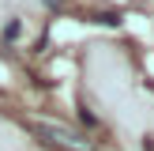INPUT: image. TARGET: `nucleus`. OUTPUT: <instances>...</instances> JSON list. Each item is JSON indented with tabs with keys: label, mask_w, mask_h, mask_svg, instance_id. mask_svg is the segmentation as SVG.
Here are the masks:
<instances>
[{
	"label": "nucleus",
	"mask_w": 154,
	"mask_h": 151,
	"mask_svg": "<svg viewBox=\"0 0 154 151\" xmlns=\"http://www.w3.org/2000/svg\"><path fill=\"white\" fill-rule=\"evenodd\" d=\"M34 132L42 136L45 143L60 147V151H94V140H90V136L75 132V128H64V125H53V121H38Z\"/></svg>",
	"instance_id": "f257e3e1"
},
{
	"label": "nucleus",
	"mask_w": 154,
	"mask_h": 151,
	"mask_svg": "<svg viewBox=\"0 0 154 151\" xmlns=\"http://www.w3.org/2000/svg\"><path fill=\"white\" fill-rule=\"evenodd\" d=\"M19 34H23V19H15V15H11V19L4 23V30H0V38H4V42H15Z\"/></svg>",
	"instance_id": "f03ea898"
},
{
	"label": "nucleus",
	"mask_w": 154,
	"mask_h": 151,
	"mask_svg": "<svg viewBox=\"0 0 154 151\" xmlns=\"http://www.w3.org/2000/svg\"><path fill=\"white\" fill-rule=\"evenodd\" d=\"M94 23H102V27H120V15L117 11H98Z\"/></svg>",
	"instance_id": "7ed1b4c3"
},
{
	"label": "nucleus",
	"mask_w": 154,
	"mask_h": 151,
	"mask_svg": "<svg viewBox=\"0 0 154 151\" xmlns=\"http://www.w3.org/2000/svg\"><path fill=\"white\" fill-rule=\"evenodd\" d=\"M79 117H83V121H87V125H98V117H94V113H90V110H87V106H79Z\"/></svg>",
	"instance_id": "20e7f679"
},
{
	"label": "nucleus",
	"mask_w": 154,
	"mask_h": 151,
	"mask_svg": "<svg viewBox=\"0 0 154 151\" xmlns=\"http://www.w3.org/2000/svg\"><path fill=\"white\" fill-rule=\"evenodd\" d=\"M42 4H45V8H53V11H57V8H60V0H42Z\"/></svg>",
	"instance_id": "39448f33"
}]
</instances>
